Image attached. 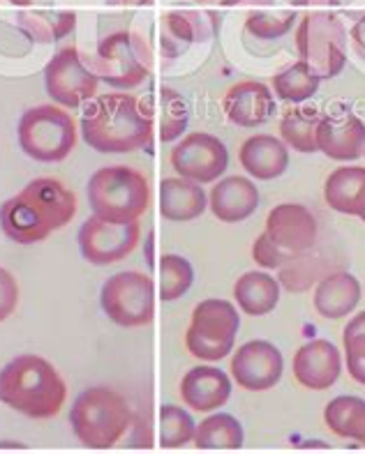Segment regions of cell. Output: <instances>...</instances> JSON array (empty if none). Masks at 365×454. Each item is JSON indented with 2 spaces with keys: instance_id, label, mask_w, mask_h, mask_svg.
Wrapping results in <instances>:
<instances>
[{
  "instance_id": "cell-1",
  "label": "cell",
  "mask_w": 365,
  "mask_h": 454,
  "mask_svg": "<svg viewBox=\"0 0 365 454\" xmlns=\"http://www.w3.org/2000/svg\"><path fill=\"white\" fill-rule=\"evenodd\" d=\"M75 215V192L56 178H36L0 206V229L17 245H36L70 224Z\"/></svg>"
},
{
  "instance_id": "cell-2",
  "label": "cell",
  "mask_w": 365,
  "mask_h": 454,
  "mask_svg": "<svg viewBox=\"0 0 365 454\" xmlns=\"http://www.w3.org/2000/svg\"><path fill=\"white\" fill-rule=\"evenodd\" d=\"M79 129L88 145L98 153H134L151 145L155 118L139 98L130 92L95 95L83 109Z\"/></svg>"
},
{
  "instance_id": "cell-3",
  "label": "cell",
  "mask_w": 365,
  "mask_h": 454,
  "mask_svg": "<svg viewBox=\"0 0 365 454\" xmlns=\"http://www.w3.org/2000/svg\"><path fill=\"white\" fill-rule=\"evenodd\" d=\"M67 399L59 369L40 356H17L0 369V402L33 420H52Z\"/></svg>"
},
{
  "instance_id": "cell-4",
  "label": "cell",
  "mask_w": 365,
  "mask_h": 454,
  "mask_svg": "<svg viewBox=\"0 0 365 454\" xmlns=\"http://www.w3.org/2000/svg\"><path fill=\"white\" fill-rule=\"evenodd\" d=\"M91 210L116 224L139 222L151 206V184L144 173L125 164L98 168L86 187Z\"/></svg>"
},
{
  "instance_id": "cell-5",
  "label": "cell",
  "mask_w": 365,
  "mask_h": 454,
  "mask_svg": "<svg viewBox=\"0 0 365 454\" xmlns=\"http://www.w3.org/2000/svg\"><path fill=\"white\" fill-rule=\"evenodd\" d=\"M70 425L82 445L91 450H111L132 427V411L116 390L95 386L75 399Z\"/></svg>"
},
{
  "instance_id": "cell-6",
  "label": "cell",
  "mask_w": 365,
  "mask_h": 454,
  "mask_svg": "<svg viewBox=\"0 0 365 454\" xmlns=\"http://www.w3.org/2000/svg\"><path fill=\"white\" fill-rule=\"evenodd\" d=\"M19 148L42 164L63 161L76 145V122L59 104L24 111L17 127Z\"/></svg>"
},
{
  "instance_id": "cell-7",
  "label": "cell",
  "mask_w": 365,
  "mask_h": 454,
  "mask_svg": "<svg viewBox=\"0 0 365 454\" xmlns=\"http://www.w3.org/2000/svg\"><path fill=\"white\" fill-rule=\"evenodd\" d=\"M296 49L319 79H333L347 65V30L333 12H310L296 28Z\"/></svg>"
},
{
  "instance_id": "cell-8",
  "label": "cell",
  "mask_w": 365,
  "mask_h": 454,
  "mask_svg": "<svg viewBox=\"0 0 365 454\" xmlns=\"http://www.w3.org/2000/svg\"><path fill=\"white\" fill-rule=\"evenodd\" d=\"M91 67L107 86L132 90L151 74L153 53L139 35L118 30L99 40L98 56L91 60Z\"/></svg>"
},
{
  "instance_id": "cell-9",
  "label": "cell",
  "mask_w": 365,
  "mask_h": 454,
  "mask_svg": "<svg viewBox=\"0 0 365 454\" xmlns=\"http://www.w3.org/2000/svg\"><path fill=\"white\" fill-rule=\"evenodd\" d=\"M241 317L229 300H202L192 309L190 328L186 333V346L192 357L203 363H218L234 351Z\"/></svg>"
},
{
  "instance_id": "cell-10",
  "label": "cell",
  "mask_w": 365,
  "mask_h": 454,
  "mask_svg": "<svg viewBox=\"0 0 365 454\" xmlns=\"http://www.w3.org/2000/svg\"><path fill=\"white\" fill-rule=\"evenodd\" d=\"M155 282L139 270L111 275L99 291V305L107 318L121 328H144L155 318Z\"/></svg>"
},
{
  "instance_id": "cell-11",
  "label": "cell",
  "mask_w": 365,
  "mask_h": 454,
  "mask_svg": "<svg viewBox=\"0 0 365 454\" xmlns=\"http://www.w3.org/2000/svg\"><path fill=\"white\" fill-rule=\"evenodd\" d=\"M99 79L91 65L83 63L75 44L60 49L44 67L47 95L63 109H79L98 95Z\"/></svg>"
},
{
  "instance_id": "cell-12",
  "label": "cell",
  "mask_w": 365,
  "mask_h": 454,
  "mask_svg": "<svg viewBox=\"0 0 365 454\" xmlns=\"http://www.w3.org/2000/svg\"><path fill=\"white\" fill-rule=\"evenodd\" d=\"M171 167L180 178L210 184L220 180V176L229 167V150L215 134H186L171 150Z\"/></svg>"
},
{
  "instance_id": "cell-13",
  "label": "cell",
  "mask_w": 365,
  "mask_h": 454,
  "mask_svg": "<svg viewBox=\"0 0 365 454\" xmlns=\"http://www.w3.org/2000/svg\"><path fill=\"white\" fill-rule=\"evenodd\" d=\"M139 222L116 224V222H107V219L93 215L82 224L76 240H79V249L88 263L111 265L128 259L139 245Z\"/></svg>"
},
{
  "instance_id": "cell-14",
  "label": "cell",
  "mask_w": 365,
  "mask_h": 454,
  "mask_svg": "<svg viewBox=\"0 0 365 454\" xmlns=\"http://www.w3.org/2000/svg\"><path fill=\"white\" fill-rule=\"evenodd\" d=\"M232 376L238 387L250 392L271 390L280 383L284 372V357L275 344L266 340H252L238 346L232 357Z\"/></svg>"
},
{
  "instance_id": "cell-15",
  "label": "cell",
  "mask_w": 365,
  "mask_h": 454,
  "mask_svg": "<svg viewBox=\"0 0 365 454\" xmlns=\"http://www.w3.org/2000/svg\"><path fill=\"white\" fill-rule=\"evenodd\" d=\"M266 236L290 256H301L317 240V219L301 203H280L268 213Z\"/></svg>"
},
{
  "instance_id": "cell-16",
  "label": "cell",
  "mask_w": 365,
  "mask_h": 454,
  "mask_svg": "<svg viewBox=\"0 0 365 454\" xmlns=\"http://www.w3.org/2000/svg\"><path fill=\"white\" fill-rule=\"evenodd\" d=\"M317 148L329 160H359L365 153V122L347 109H336L321 115L317 129Z\"/></svg>"
},
{
  "instance_id": "cell-17",
  "label": "cell",
  "mask_w": 365,
  "mask_h": 454,
  "mask_svg": "<svg viewBox=\"0 0 365 454\" xmlns=\"http://www.w3.org/2000/svg\"><path fill=\"white\" fill-rule=\"evenodd\" d=\"M342 372V356L329 340L303 344L294 356V379L307 390H329Z\"/></svg>"
},
{
  "instance_id": "cell-18",
  "label": "cell",
  "mask_w": 365,
  "mask_h": 454,
  "mask_svg": "<svg viewBox=\"0 0 365 454\" xmlns=\"http://www.w3.org/2000/svg\"><path fill=\"white\" fill-rule=\"evenodd\" d=\"M226 118L238 127H259L275 114V98L261 81H241L226 90L222 99Z\"/></svg>"
},
{
  "instance_id": "cell-19",
  "label": "cell",
  "mask_w": 365,
  "mask_h": 454,
  "mask_svg": "<svg viewBox=\"0 0 365 454\" xmlns=\"http://www.w3.org/2000/svg\"><path fill=\"white\" fill-rule=\"evenodd\" d=\"M229 397H232V379L222 369L210 364L192 367L180 380V399L192 411L210 413L225 406Z\"/></svg>"
},
{
  "instance_id": "cell-20",
  "label": "cell",
  "mask_w": 365,
  "mask_h": 454,
  "mask_svg": "<svg viewBox=\"0 0 365 454\" xmlns=\"http://www.w3.org/2000/svg\"><path fill=\"white\" fill-rule=\"evenodd\" d=\"M209 207L225 224H238L257 213L259 207V190L257 184L243 176H229L213 184L209 196Z\"/></svg>"
},
{
  "instance_id": "cell-21",
  "label": "cell",
  "mask_w": 365,
  "mask_h": 454,
  "mask_svg": "<svg viewBox=\"0 0 365 454\" xmlns=\"http://www.w3.org/2000/svg\"><path fill=\"white\" fill-rule=\"evenodd\" d=\"M238 160L252 178L275 180L290 167V150L273 134H255L243 141Z\"/></svg>"
},
{
  "instance_id": "cell-22",
  "label": "cell",
  "mask_w": 365,
  "mask_h": 454,
  "mask_svg": "<svg viewBox=\"0 0 365 454\" xmlns=\"http://www.w3.org/2000/svg\"><path fill=\"white\" fill-rule=\"evenodd\" d=\"M209 207V196L199 183L187 178H164L160 183V215L167 222H192Z\"/></svg>"
},
{
  "instance_id": "cell-23",
  "label": "cell",
  "mask_w": 365,
  "mask_h": 454,
  "mask_svg": "<svg viewBox=\"0 0 365 454\" xmlns=\"http://www.w3.org/2000/svg\"><path fill=\"white\" fill-rule=\"evenodd\" d=\"M361 284L352 272H330L314 288V309L324 318H345L361 302Z\"/></svg>"
},
{
  "instance_id": "cell-24",
  "label": "cell",
  "mask_w": 365,
  "mask_h": 454,
  "mask_svg": "<svg viewBox=\"0 0 365 454\" xmlns=\"http://www.w3.org/2000/svg\"><path fill=\"white\" fill-rule=\"evenodd\" d=\"M324 199L336 213L361 217L365 213V167H340L324 184Z\"/></svg>"
},
{
  "instance_id": "cell-25",
  "label": "cell",
  "mask_w": 365,
  "mask_h": 454,
  "mask_svg": "<svg viewBox=\"0 0 365 454\" xmlns=\"http://www.w3.org/2000/svg\"><path fill=\"white\" fill-rule=\"evenodd\" d=\"M234 300L243 314L266 317L280 302V282L268 272H245L234 284Z\"/></svg>"
},
{
  "instance_id": "cell-26",
  "label": "cell",
  "mask_w": 365,
  "mask_h": 454,
  "mask_svg": "<svg viewBox=\"0 0 365 454\" xmlns=\"http://www.w3.org/2000/svg\"><path fill=\"white\" fill-rule=\"evenodd\" d=\"M324 422L340 438H352L365 448V399L340 395L326 406Z\"/></svg>"
},
{
  "instance_id": "cell-27",
  "label": "cell",
  "mask_w": 365,
  "mask_h": 454,
  "mask_svg": "<svg viewBox=\"0 0 365 454\" xmlns=\"http://www.w3.org/2000/svg\"><path fill=\"white\" fill-rule=\"evenodd\" d=\"M321 115H324L321 111L310 109V106L284 111L280 121V134L284 144L296 153H317V129Z\"/></svg>"
},
{
  "instance_id": "cell-28",
  "label": "cell",
  "mask_w": 365,
  "mask_h": 454,
  "mask_svg": "<svg viewBox=\"0 0 365 454\" xmlns=\"http://www.w3.org/2000/svg\"><path fill=\"white\" fill-rule=\"evenodd\" d=\"M19 26L33 37L36 42L42 44H52L75 30L76 26V14L67 10H30L19 14Z\"/></svg>"
},
{
  "instance_id": "cell-29",
  "label": "cell",
  "mask_w": 365,
  "mask_h": 454,
  "mask_svg": "<svg viewBox=\"0 0 365 454\" xmlns=\"http://www.w3.org/2000/svg\"><path fill=\"white\" fill-rule=\"evenodd\" d=\"M245 432L243 425L229 413H215L194 432V445L197 450H241L243 448Z\"/></svg>"
},
{
  "instance_id": "cell-30",
  "label": "cell",
  "mask_w": 365,
  "mask_h": 454,
  "mask_svg": "<svg viewBox=\"0 0 365 454\" xmlns=\"http://www.w3.org/2000/svg\"><path fill=\"white\" fill-rule=\"evenodd\" d=\"M319 83H321V79L303 60L290 65V67H284L282 72L273 76V90H275V95L280 99H284V102L294 104L305 102L313 95H317Z\"/></svg>"
},
{
  "instance_id": "cell-31",
  "label": "cell",
  "mask_w": 365,
  "mask_h": 454,
  "mask_svg": "<svg viewBox=\"0 0 365 454\" xmlns=\"http://www.w3.org/2000/svg\"><path fill=\"white\" fill-rule=\"evenodd\" d=\"M157 134L163 144H174L183 137L187 129V121H190V111H187V102L180 98L174 88H163L160 98H157Z\"/></svg>"
},
{
  "instance_id": "cell-32",
  "label": "cell",
  "mask_w": 365,
  "mask_h": 454,
  "mask_svg": "<svg viewBox=\"0 0 365 454\" xmlns=\"http://www.w3.org/2000/svg\"><path fill=\"white\" fill-rule=\"evenodd\" d=\"M157 275H160V300L164 302L183 298L194 282L190 261L183 259L180 254H164L157 265Z\"/></svg>"
},
{
  "instance_id": "cell-33",
  "label": "cell",
  "mask_w": 365,
  "mask_h": 454,
  "mask_svg": "<svg viewBox=\"0 0 365 454\" xmlns=\"http://www.w3.org/2000/svg\"><path fill=\"white\" fill-rule=\"evenodd\" d=\"M197 422L192 415L174 403H164L160 409V445L164 450H179L194 441Z\"/></svg>"
},
{
  "instance_id": "cell-34",
  "label": "cell",
  "mask_w": 365,
  "mask_h": 454,
  "mask_svg": "<svg viewBox=\"0 0 365 454\" xmlns=\"http://www.w3.org/2000/svg\"><path fill=\"white\" fill-rule=\"evenodd\" d=\"M296 10H252L245 17V30L259 40H278L294 28Z\"/></svg>"
},
{
  "instance_id": "cell-35",
  "label": "cell",
  "mask_w": 365,
  "mask_h": 454,
  "mask_svg": "<svg viewBox=\"0 0 365 454\" xmlns=\"http://www.w3.org/2000/svg\"><path fill=\"white\" fill-rule=\"evenodd\" d=\"M190 12H169L163 17V49L169 56H176L180 49L197 40L199 26Z\"/></svg>"
},
{
  "instance_id": "cell-36",
  "label": "cell",
  "mask_w": 365,
  "mask_h": 454,
  "mask_svg": "<svg viewBox=\"0 0 365 454\" xmlns=\"http://www.w3.org/2000/svg\"><path fill=\"white\" fill-rule=\"evenodd\" d=\"M252 259H255L261 268L275 270V268H284L287 263H291L294 256L282 252V249L266 236V231H264V233L255 240V245H252Z\"/></svg>"
},
{
  "instance_id": "cell-37",
  "label": "cell",
  "mask_w": 365,
  "mask_h": 454,
  "mask_svg": "<svg viewBox=\"0 0 365 454\" xmlns=\"http://www.w3.org/2000/svg\"><path fill=\"white\" fill-rule=\"evenodd\" d=\"M342 346H345V360H347L349 376L356 383L365 386V333L345 334Z\"/></svg>"
},
{
  "instance_id": "cell-38",
  "label": "cell",
  "mask_w": 365,
  "mask_h": 454,
  "mask_svg": "<svg viewBox=\"0 0 365 454\" xmlns=\"http://www.w3.org/2000/svg\"><path fill=\"white\" fill-rule=\"evenodd\" d=\"M19 284L10 270L0 265V323L7 321L17 311Z\"/></svg>"
},
{
  "instance_id": "cell-39",
  "label": "cell",
  "mask_w": 365,
  "mask_h": 454,
  "mask_svg": "<svg viewBox=\"0 0 365 454\" xmlns=\"http://www.w3.org/2000/svg\"><path fill=\"white\" fill-rule=\"evenodd\" d=\"M352 42L353 46H356V49L365 56V14L352 26Z\"/></svg>"
},
{
  "instance_id": "cell-40",
  "label": "cell",
  "mask_w": 365,
  "mask_h": 454,
  "mask_svg": "<svg viewBox=\"0 0 365 454\" xmlns=\"http://www.w3.org/2000/svg\"><path fill=\"white\" fill-rule=\"evenodd\" d=\"M359 333H365V311L356 314V317H353L352 321L345 325V330H342V337H345V334H359Z\"/></svg>"
},
{
  "instance_id": "cell-41",
  "label": "cell",
  "mask_w": 365,
  "mask_h": 454,
  "mask_svg": "<svg viewBox=\"0 0 365 454\" xmlns=\"http://www.w3.org/2000/svg\"><path fill=\"white\" fill-rule=\"evenodd\" d=\"M109 5H118V7H148L153 5L155 0H107Z\"/></svg>"
},
{
  "instance_id": "cell-42",
  "label": "cell",
  "mask_w": 365,
  "mask_h": 454,
  "mask_svg": "<svg viewBox=\"0 0 365 454\" xmlns=\"http://www.w3.org/2000/svg\"><path fill=\"white\" fill-rule=\"evenodd\" d=\"M243 3H255V0H222V5H225V7L243 5ZM257 3H271V0H257Z\"/></svg>"
},
{
  "instance_id": "cell-43",
  "label": "cell",
  "mask_w": 365,
  "mask_h": 454,
  "mask_svg": "<svg viewBox=\"0 0 365 454\" xmlns=\"http://www.w3.org/2000/svg\"><path fill=\"white\" fill-rule=\"evenodd\" d=\"M10 5H30V0H7Z\"/></svg>"
},
{
  "instance_id": "cell-44",
  "label": "cell",
  "mask_w": 365,
  "mask_h": 454,
  "mask_svg": "<svg viewBox=\"0 0 365 454\" xmlns=\"http://www.w3.org/2000/svg\"><path fill=\"white\" fill-rule=\"evenodd\" d=\"M361 222H365V213H363V215H361Z\"/></svg>"
},
{
  "instance_id": "cell-45",
  "label": "cell",
  "mask_w": 365,
  "mask_h": 454,
  "mask_svg": "<svg viewBox=\"0 0 365 454\" xmlns=\"http://www.w3.org/2000/svg\"><path fill=\"white\" fill-rule=\"evenodd\" d=\"M363 155H365V153H363Z\"/></svg>"
}]
</instances>
